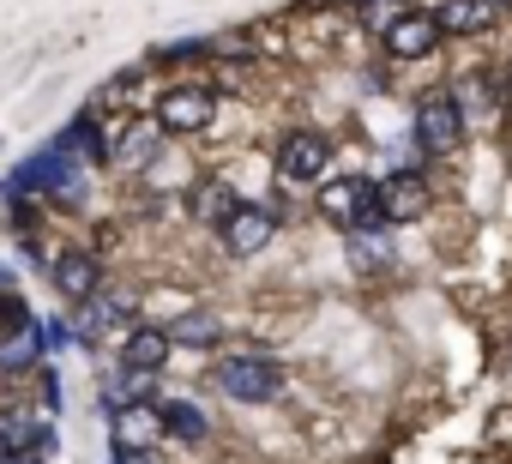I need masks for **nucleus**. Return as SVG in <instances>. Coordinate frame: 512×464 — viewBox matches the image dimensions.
Wrapping results in <instances>:
<instances>
[{
    "label": "nucleus",
    "mask_w": 512,
    "mask_h": 464,
    "mask_svg": "<svg viewBox=\"0 0 512 464\" xmlns=\"http://www.w3.org/2000/svg\"><path fill=\"white\" fill-rule=\"evenodd\" d=\"M43 350H49V332L43 326H31V332H13V344H0V368H37L43 362Z\"/></svg>",
    "instance_id": "2eb2a0df"
},
{
    "label": "nucleus",
    "mask_w": 512,
    "mask_h": 464,
    "mask_svg": "<svg viewBox=\"0 0 512 464\" xmlns=\"http://www.w3.org/2000/svg\"><path fill=\"white\" fill-rule=\"evenodd\" d=\"M49 272H55V290H61L67 302H79V308L103 290V266H97V254H79V248H73V254H61Z\"/></svg>",
    "instance_id": "9b49d317"
},
{
    "label": "nucleus",
    "mask_w": 512,
    "mask_h": 464,
    "mask_svg": "<svg viewBox=\"0 0 512 464\" xmlns=\"http://www.w3.org/2000/svg\"><path fill=\"white\" fill-rule=\"evenodd\" d=\"M272 236H278V211H272V205H241V211L229 217V229H223V248H229L235 260H247V254H260Z\"/></svg>",
    "instance_id": "1a4fd4ad"
},
{
    "label": "nucleus",
    "mask_w": 512,
    "mask_h": 464,
    "mask_svg": "<svg viewBox=\"0 0 512 464\" xmlns=\"http://www.w3.org/2000/svg\"><path fill=\"white\" fill-rule=\"evenodd\" d=\"M440 37H446V31H440V19H434V13H404L380 43H386V55H392V61H428V55L440 49Z\"/></svg>",
    "instance_id": "0eeeda50"
},
{
    "label": "nucleus",
    "mask_w": 512,
    "mask_h": 464,
    "mask_svg": "<svg viewBox=\"0 0 512 464\" xmlns=\"http://www.w3.org/2000/svg\"><path fill=\"white\" fill-rule=\"evenodd\" d=\"M157 145H163L157 121H133V115L109 121V163H121V169H145L157 157Z\"/></svg>",
    "instance_id": "423d86ee"
},
{
    "label": "nucleus",
    "mask_w": 512,
    "mask_h": 464,
    "mask_svg": "<svg viewBox=\"0 0 512 464\" xmlns=\"http://www.w3.org/2000/svg\"><path fill=\"white\" fill-rule=\"evenodd\" d=\"M217 121V97L205 85H169L157 103V127L163 133H205Z\"/></svg>",
    "instance_id": "39448f33"
},
{
    "label": "nucleus",
    "mask_w": 512,
    "mask_h": 464,
    "mask_svg": "<svg viewBox=\"0 0 512 464\" xmlns=\"http://www.w3.org/2000/svg\"><path fill=\"white\" fill-rule=\"evenodd\" d=\"M37 320H31V308L19 302V296H7V290H0V332H31Z\"/></svg>",
    "instance_id": "a211bd4d"
},
{
    "label": "nucleus",
    "mask_w": 512,
    "mask_h": 464,
    "mask_svg": "<svg viewBox=\"0 0 512 464\" xmlns=\"http://www.w3.org/2000/svg\"><path fill=\"white\" fill-rule=\"evenodd\" d=\"M169 350H175L169 326H133L121 338V374H157L169 362Z\"/></svg>",
    "instance_id": "9d476101"
},
{
    "label": "nucleus",
    "mask_w": 512,
    "mask_h": 464,
    "mask_svg": "<svg viewBox=\"0 0 512 464\" xmlns=\"http://www.w3.org/2000/svg\"><path fill=\"white\" fill-rule=\"evenodd\" d=\"M79 187H85L79 163H73L61 145H43L37 157H25V163L13 169V181H7V199H25V193H55V199H73Z\"/></svg>",
    "instance_id": "f257e3e1"
},
{
    "label": "nucleus",
    "mask_w": 512,
    "mask_h": 464,
    "mask_svg": "<svg viewBox=\"0 0 512 464\" xmlns=\"http://www.w3.org/2000/svg\"><path fill=\"white\" fill-rule=\"evenodd\" d=\"M404 13H410L404 0H356V19H362V25H374L380 37H386V31H392V25L404 19Z\"/></svg>",
    "instance_id": "f3484780"
},
{
    "label": "nucleus",
    "mask_w": 512,
    "mask_h": 464,
    "mask_svg": "<svg viewBox=\"0 0 512 464\" xmlns=\"http://www.w3.org/2000/svg\"><path fill=\"white\" fill-rule=\"evenodd\" d=\"M0 464H37L31 452H0Z\"/></svg>",
    "instance_id": "6ab92c4d"
},
{
    "label": "nucleus",
    "mask_w": 512,
    "mask_h": 464,
    "mask_svg": "<svg viewBox=\"0 0 512 464\" xmlns=\"http://www.w3.org/2000/svg\"><path fill=\"white\" fill-rule=\"evenodd\" d=\"M416 145L422 157H452L464 145V103L452 91H428L416 103Z\"/></svg>",
    "instance_id": "7ed1b4c3"
},
{
    "label": "nucleus",
    "mask_w": 512,
    "mask_h": 464,
    "mask_svg": "<svg viewBox=\"0 0 512 464\" xmlns=\"http://www.w3.org/2000/svg\"><path fill=\"white\" fill-rule=\"evenodd\" d=\"M217 332H223V320H217V314H181V320L169 326V338H175V344H217Z\"/></svg>",
    "instance_id": "dca6fc26"
},
{
    "label": "nucleus",
    "mask_w": 512,
    "mask_h": 464,
    "mask_svg": "<svg viewBox=\"0 0 512 464\" xmlns=\"http://www.w3.org/2000/svg\"><path fill=\"white\" fill-rule=\"evenodd\" d=\"M217 386L229 392V398H241V404H272L278 392H284V362L278 356H223L217 362Z\"/></svg>",
    "instance_id": "f03ea898"
},
{
    "label": "nucleus",
    "mask_w": 512,
    "mask_h": 464,
    "mask_svg": "<svg viewBox=\"0 0 512 464\" xmlns=\"http://www.w3.org/2000/svg\"><path fill=\"white\" fill-rule=\"evenodd\" d=\"M326 169H332V145H326V133H284V145H278V175L284 181H296V187H320L326 181Z\"/></svg>",
    "instance_id": "20e7f679"
},
{
    "label": "nucleus",
    "mask_w": 512,
    "mask_h": 464,
    "mask_svg": "<svg viewBox=\"0 0 512 464\" xmlns=\"http://www.w3.org/2000/svg\"><path fill=\"white\" fill-rule=\"evenodd\" d=\"M235 211H241V199H235L223 181H205V187L193 193V217H199V223H211V229H229V217H235Z\"/></svg>",
    "instance_id": "4468645a"
},
{
    "label": "nucleus",
    "mask_w": 512,
    "mask_h": 464,
    "mask_svg": "<svg viewBox=\"0 0 512 464\" xmlns=\"http://www.w3.org/2000/svg\"><path fill=\"white\" fill-rule=\"evenodd\" d=\"M434 19H440L446 37H476V31H488L500 19V0H440Z\"/></svg>",
    "instance_id": "f8f14e48"
},
{
    "label": "nucleus",
    "mask_w": 512,
    "mask_h": 464,
    "mask_svg": "<svg viewBox=\"0 0 512 464\" xmlns=\"http://www.w3.org/2000/svg\"><path fill=\"white\" fill-rule=\"evenodd\" d=\"M157 428H163V434H175V440H187V446H199V440L211 434L205 410H199V404H187V398H163V404H157Z\"/></svg>",
    "instance_id": "ddd939ff"
},
{
    "label": "nucleus",
    "mask_w": 512,
    "mask_h": 464,
    "mask_svg": "<svg viewBox=\"0 0 512 464\" xmlns=\"http://www.w3.org/2000/svg\"><path fill=\"white\" fill-rule=\"evenodd\" d=\"M428 181L416 175V169H392L386 181H380V205H386V223L398 229V223H416L422 211H428Z\"/></svg>",
    "instance_id": "6e6552de"
}]
</instances>
